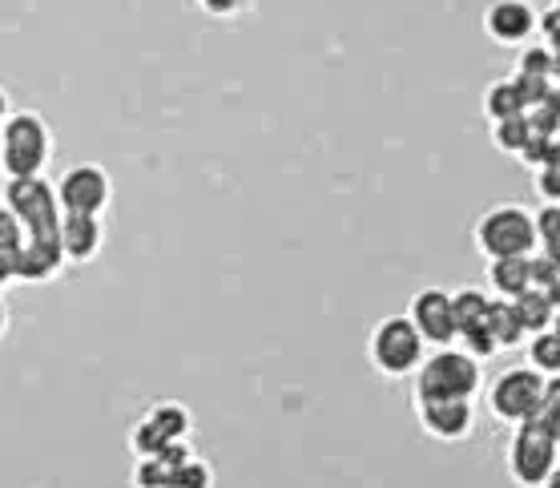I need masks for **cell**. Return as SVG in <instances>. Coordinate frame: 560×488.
<instances>
[{
	"instance_id": "cell-1",
	"label": "cell",
	"mask_w": 560,
	"mask_h": 488,
	"mask_svg": "<svg viewBox=\"0 0 560 488\" xmlns=\"http://www.w3.org/2000/svg\"><path fill=\"white\" fill-rule=\"evenodd\" d=\"M52 162V133L45 117L33 109L9 114L0 126V170L9 178H45V166Z\"/></svg>"
},
{
	"instance_id": "cell-2",
	"label": "cell",
	"mask_w": 560,
	"mask_h": 488,
	"mask_svg": "<svg viewBox=\"0 0 560 488\" xmlns=\"http://www.w3.org/2000/svg\"><path fill=\"white\" fill-rule=\"evenodd\" d=\"M416 404L423 399H471L485 384L480 360H471L464 347H435L416 368Z\"/></svg>"
},
{
	"instance_id": "cell-3",
	"label": "cell",
	"mask_w": 560,
	"mask_h": 488,
	"mask_svg": "<svg viewBox=\"0 0 560 488\" xmlns=\"http://www.w3.org/2000/svg\"><path fill=\"white\" fill-rule=\"evenodd\" d=\"M476 251L485 258H512V255H536V210L521 202H497L488 206L476 222Z\"/></svg>"
},
{
	"instance_id": "cell-4",
	"label": "cell",
	"mask_w": 560,
	"mask_h": 488,
	"mask_svg": "<svg viewBox=\"0 0 560 488\" xmlns=\"http://www.w3.org/2000/svg\"><path fill=\"white\" fill-rule=\"evenodd\" d=\"M423 356H428V344L420 339V332H416V323L408 315H387V319H380L371 327L368 360L387 380L411 375L423 363Z\"/></svg>"
},
{
	"instance_id": "cell-5",
	"label": "cell",
	"mask_w": 560,
	"mask_h": 488,
	"mask_svg": "<svg viewBox=\"0 0 560 488\" xmlns=\"http://www.w3.org/2000/svg\"><path fill=\"white\" fill-rule=\"evenodd\" d=\"M504 461H509V476L521 488L545 485L548 473H552L560 461V449H557V440H552V425H548L545 416H533V420H524V425L512 428Z\"/></svg>"
},
{
	"instance_id": "cell-6",
	"label": "cell",
	"mask_w": 560,
	"mask_h": 488,
	"mask_svg": "<svg viewBox=\"0 0 560 488\" xmlns=\"http://www.w3.org/2000/svg\"><path fill=\"white\" fill-rule=\"evenodd\" d=\"M4 206L21 219L28 239H57V231H61L65 214H61V202H57L52 182L9 178V186H4Z\"/></svg>"
},
{
	"instance_id": "cell-7",
	"label": "cell",
	"mask_w": 560,
	"mask_h": 488,
	"mask_svg": "<svg viewBox=\"0 0 560 488\" xmlns=\"http://www.w3.org/2000/svg\"><path fill=\"white\" fill-rule=\"evenodd\" d=\"M540 399H545V375L533 368H509L488 384V408L500 425H524L540 416Z\"/></svg>"
},
{
	"instance_id": "cell-8",
	"label": "cell",
	"mask_w": 560,
	"mask_h": 488,
	"mask_svg": "<svg viewBox=\"0 0 560 488\" xmlns=\"http://www.w3.org/2000/svg\"><path fill=\"white\" fill-rule=\"evenodd\" d=\"M52 190H57L61 214H93V219H102L109 202H114V182H109L105 166H97V162L69 166Z\"/></svg>"
},
{
	"instance_id": "cell-9",
	"label": "cell",
	"mask_w": 560,
	"mask_h": 488,
	"mask_svg": "<svg viewBox=\"0 0 560 488\" xmlns=\"http://www.w3.org/2000/svg\"><path fill=\"white\" fill-rule=\"evenodd\" d=\"M408 319L416 323V332H420V339L428 347L456 344V311H452V295H447L444 287H423V291H416Z\"/></svg>"
},
{
	"instance_id": "cell-10",
	"label": "cell",
	"mask_w": 560,
	"mask_h": 488,
	"mask_svg": "<svg viewBox=\"0 0 560 488\" xmlns=\"http://www.w3.org/2000/svg\"><path fill=\"white\" fill-rule=\"evenodd\" d=\"M540 28V13L533 0H492L485 9V33L504 49H516Z\"/></svg>"
},
{
	"instance_id": "cell-11",
	"label": "cell",
	"mask_w": 560,
	"mask_h": 488,
	"mask_svg": "<svg viewBox=\"0 0 560 488\" xmlns=\"http://www.w3.org/2000/svg\"><path fill=\"white\" fill-rule=\"evenodd\" d=\"M420 408V428L432 440H444V444H459V440L471 437L476 428V408L471 399H423L416 404Z\"/></svg>"
},
{
	"instance_id": "cell-12",
	"label": "cell",
	"mask_w": 560,
	"mask_h": 488,
	"mask_svg": "<svg viewBox=\"0 0 560 488\" xmlns=\"http://www.w3.org/2000/svg\"><path fill=\"white\" fill-rule=\"evenodd\" d=\"M65 267L61 243L57 239H25L13 251V279L16 283H49Z\"/></svg>"
},
{
	"instance_id": "cell-13",
	"label": "cell",
	"mask_w": 560,
	"mask_h": 488,
	"mask_svg": "<svg viewBox=\"0 0 560 488\" xmlns=\"http://www.w3.org/2000/svg\"><path fill=\"white\" fill-rule=\"evenodd\" d=\"M57 243H61L65 263L85 267V263H93V258L102 255V243H105L102 219H93V214H65L61 231H57Z\"/></svg>"
},
{
	"instance_id": "cell-14",
	"label": "cell",
	"mask_w": 560,
	"mask_h": 488,
	"mask_svg": "<svg viewBox=\"0 0 560 488\" xmlns=\"http://www.w3.org/2000/svg\"><path fill=\"white\" fill-rule=\"evenodd\" d=\"M488 287L497 299H521L533 287V255L488 258Z\"/></svg>"
},
{
	"instance_id": "cell-15",
	"label": "cell",
	"mask_w": 560,
	"mask_h": 488,
	"mask_svg": "<svg viewBox=\"0 0 560 488\" xmlns=\"http://www.w3.org/2000/svg\"><path fill=\"white\" fill-rule=\"evenodd\" d=\"M512 307H516V319L528 335L536 332H548L552 327V315H557V303L548 295L545 287H528L521 299H512Z\"/></svg>"
},
{
	"instance_id": "cell-16",
	"label": "cell",
	"mask_w": 560,
	"mask_h": 488,
	"mask_svg": "<svg viewBox=\"0 0 560 488\" xmlns=\"http://www.w3.org/2000/svg\"><path fill=\"white\" fill-rule=\"evenodd\" d=\"M145 420H150L158 432L166 440H186L194 428V416L186 404H178V399H162V404H153L150 411H145Z\"/></svg>"
},
{
	"instance_id": "cell-17",
	"label": "cell",
	"mask_w": 560,
	"mask_h": 488,
	"mask_svg": "<svg viewBox=\"0 0 560 488\" xmlns=\"http://www.w3.org/2000/svg\"><path fill=\"white\" fill-rule=\"evenodd\" d=\"M488 332L497 339V347H524V327L516 319V307H512V299H492V307H488Z\"/></svg>"
},
{
	"instance_id": "cell-18",
	"label": "cell",
	"mask_w": 560,
	"mask_h": 488,
	"mask_svg": "<svg viewBox=\"0 0 560 488\" xmlns=\"http://www.w3.org/2000/svg\"><path fill=\"white\" fill-rule=\"evenodd\" d=\"M485 114L488 121L497 126V121H509V117H521L524 114V102H521V90H516V81H492L485 93Z\"/></svg>"
},
{
	"instance_id": "cell-19",
	"label": "cell",
	"mask_w": 560,
	"mask_h": 488,
	"mask_svg": "<svg viewBox=\"0 0 560 488\" xmlns=\"http://www.w3.org/2000/svg\"><path fill=\"white\" fill-rule=\"evenodd\" d=\"M488 307H492L488 291H480V287H459L456 295H452V311H456V335L468 332V327H476V323H485Z\"/></svg>"
},
{
	"instance_id": "cell-20",
	"label": "cell",
	"mask_w": 560,
	"mask_h": 488,
	"mask_svg": "<svg viewBox=\"0 0 560 488\" xmlns=\"http://www.w3.org/2000/svg\"><path fill=\"white\" fill-rule=\"evenodd\" d=\"M528 368L540 375H560V335L552 327L528 339Z\"/></svg>"
},
{
	"instance_id": "cell-21",
	"label": "cell",
	"mask_w": 560,
	"mask_h": 488,
	"mask_svg": "<svg viewBox=\"0 0 560 488\" xmlns=\"http://www.w3.org/2000/svg\"><path fill=\"white\" fill-rule=\"evenodd\" d=\"M528 138H533V129H528V117L524 114L492 126V142H497V150H504V154H521L524 146H528Z\"/></svg>"
},
{
	"instance_id": "cell-22",
	"label": "cell",
	"mask_w": 560,
	"mask_h": 488,
	"mask_svg": "<svg viewBox=\"0 0 560 488\" xmlns=\"http://www.w3.org/2000/svg\"><path fill=\"white\" fill-rule=\"evenodd\" d=\"M170 480H174V468L162 456H141L133 464V488H170Z\"/></svg>"
},
{
	"instance_id": "cell-23",
	"label": "cell",
	"mask_w": 560,
	"mask_h": 488,
	"mask_svg": "<svg viewBox=\"0 0 560 488\" xmlns=\"http://www.w3.org/2000/svg\"><path fill=\"white\" fill-rule=\"evenodd\" d=\"M166 444H170V440L162 437V432H158L145 416H141L138 425H133V432H129V452H133V461H141V456H158Z\"/></svg>"
},
{
	"instance_id": "cell-24",
	"label": "cell",
	"mask_w": 560,
	"mask_h": 488,
	"mask_svg": "<svg viewBox=\"0 0 560 488\" xmlns=\"http://www.w3.org/2000/svg\"><path fill=\"white\" fill-rule=\"evenodd\" d=\"M456 344L468 351L471 360H488V356H497L500 351L497 339H492V332H488V323H476V327H468V332H459Z\"/></svg>"
},
{
	"instance_id": "cell-25",
	"label": "cell",
	"mask_w": 560,
	"mask_h": 488,
	"mask_svg": "<svg viewBox=\"0 0 560 488\" xmlns=\"http://www.w3.org/2000/svg\"><path fill=\"white\" fill-rule=\"evenodd\" d=\"M170 488H214V473H210V464H206V461L190 456L186 464H178V468H174V480H170Z\"/></svg>"
},
{
	"instance_id": "cell-26",
	"label": "cell",
	"mask_w": 560,
	"mask_h": 488,
	"mask_svg": "<svg viewBox=\"0 0 560 488\" xmlns=\"http://www.w3.org/2000/svg\"><path fill=\"white\" fill-rule=\"evenodd\" d=\"M516 78L552 81V49H524L521 61H516Z\"/></svg>"
},
{
	"instance_id": "cell-27",
	"label": "cell",
	"mask_w": 560,
	"mask_h": 488,
	"mask_svg": "<svg viewBox=\"0 0 560 488\" xmlns=\"http://www.w3.org/2000/svg\"><path fill=\"white\" fill-rule=\"evenodd\" d=\"M536 243H545L548 255L560 246V206L548 202L545 210H536Z\"/></svg>"
},
{
	"instance_id": "cell-28",
	"label": "cell",
	"mask_w": 560,
	"mask_h": 488,
	"mask_svg": "<svg viewBox=\"0 0 560 488\" xmlns=\"http://www.w3.org/2000/svg\"><path fill=\"white\" fill-rule=\"evenodd\" d=\"M25 239L28 234H25V226H21V219H16L9 206H0V251H9V255H13Z\"/></svg>"
},
{
	"instance_id": "cell-29",
	"label": "cell",
	"mask_w": 560,
	"mask_h": 488,
	"mask_svg": "<svg viewBox=\"0 0 560 488\" xmlns=\"http://www.w3.org/2000/svg\"><path fill=\"white\" fill-rule=\"evenodd\" d=\"M536 190H540V198H545V202L560 206V166L536 170Z\"/></svg>"
},
{
	"instance_id": "cell-30",
	"label": "cell",
	"mask_w": 560,
	"mask_h": 488,
	"mask_svg": "<svg viewBox=\"0 0 560 488\" xmlns=\"http://www.w3.org/2000/svg\"><path fill=\"white\" fill-rule=\"evenodd\" d=\"M540 416L560 420V375H545V399H540Z\"/></svg>"
},
{
	"instance_id": "cell-31",
	"label": "cell",
	"mask_w": 560,
	"mask_h": 488,
	"mask_svg": "<svg viewBox=\"0 0 560 488\" xmlns=\"http://www.w3.org/2000/svg\"><path fill=\"white\" fill-rule=\"evenodd\" d=\"M250 0H198V9L210 16H238Z\"/></svg>"
},
{
	"instance_id": "cell-32",
	"label": "cell",
	"mask_w": 560,
	"mask_h": 488,
	"mask_svg": "<svg viewBox=\"0 0 560 488\" xmlns=\"http://www.w3.org/2000/svg\"><path fill=\"white\" fill-rule=\"evenodd\" d=\"M9 283H16L13 279V255H9V251H0V291H4Z\"/></svg>"
},
{
	"instance_id": "cell-33",
	"label": "cell",
	"mask_w": 560,
	"mask_h": 488,
	"mask_svg": "<svg viewBox=\"0 0 560 488\" xmlns=\"http://www.w3.org/2000/svg\"><path fill=\"white\" fill-rule=\"evenodd\" d=\"M13 114V105H9V93L0 90V126H4V117Z\"/></svg>"
},
{
	"instance_id": "cell-34",
	"label": "cell",
	"mask_w": 560,
	"mask_h": 488,
	"mask_svg": "<svg viewBox=\"0 0 560 488\" xmlns=\"http://www.w3.org/2000/svg\"><path fill=\"white\" fill-rule=\"evenodd\" d=\"M540 488H560V461H557V468H552V473H548V480Z\"/></svg>"
},
{
	"instance_id": "cell-35",
	"label": "cell",
	"mask_w": 560,
	"mask_h": 488,
	"mask_svg": "<svg viewBox=\"0 0 560 488\" xmlns=\"http://www.w3.org/2000/svg\"><path fill=\"white\" fill-rule=\"evenodd\" d=\"M4 335H9V307L0 303V339H4Z\"/></svg>"
}]
</instances>
